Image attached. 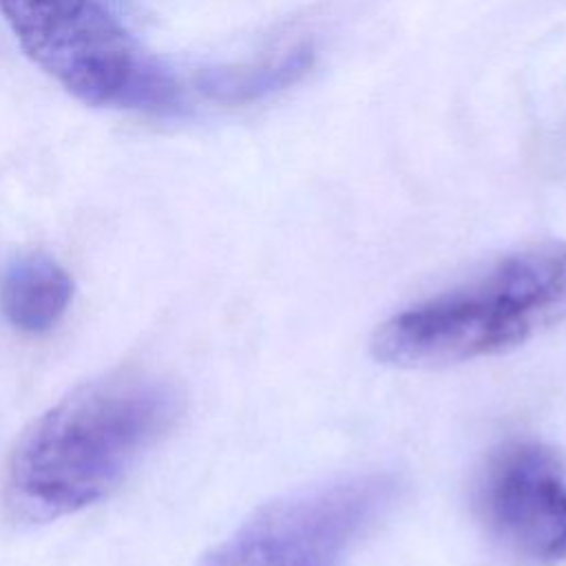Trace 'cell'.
Returning a JSON list of instances; mask_svg holds the SVG:
<instances>
[{
	"instance_id": "obj_1",
	"label": "cell",
	"mask_w": 566,
	"mask_h": 566,
	"mask_svg": "<svg viewBox=\"0 0 566 566\" xmlns=\"http://www.w3.org/2000/svg\"><path fill=\"white\" fill-rule=\"evenodd\" d=\"M179 413L177 387L148 371H115L80 385L15 442L2 493L9 515L44 524L104 500Z\"/></svg>"
},
{
	"instance_id": "obj_2",
	"label": "cell",
	"mask_w": 566,
	"mask_h": 566,
	"mask_svg": "<svg viewBox=\"0 0 566 566\" xmlns=\"http://www.w3.org/2000/svg\"><path fill=\"white\" fill-rule=\"evenodd\" d=\"M566 316V245L537 243L378 325L371 354L405 369L444 367L511 352Z\"/></svg>"
},
{
	"instance_id": "obj_3",
	"label": "cell",
	"mask_w": 566,
	"mask_h": 566,
	"mask_svg": "<svg viewBox=\"0 0 566 566\" xmlns=\"http://www.w3.org/2000/svg\"><path fill=\"white\" fill-rule=\"evenodd\" d=\"M27 57L86 106L175 115L184 93L172 73L97 0H0Z\"/></svg>"
},
{
	"instance_id": "obj_4",
	"label": "cell",
	"mask_w": 566,
	"mask_h": 566,
	"mask_svg": "<svg viewBox=\"0 0 566 566\" xmlns=\"http://www.w3.org/2000/svg\"><path fill=\"white\" fill-rule=\"evenodd\" d=\"M398 491L389 473H354L285 493L239 522L199 566H347Z\"/></svg>"
},
{
	"instance_id": "obj_5",
	"label": "cell",
	"mask_w": 566,
	"mask_h": 566,
	"mask_svg": "<svg viewBox=\"0 0 566 566\" xmlns=\"http://www.w3.org/2000/svg\"><path fill=\"white\" fill-rule=\"evenodd\" d=\"M489 537L531 566L566 562V460L539 440L495 447L473 489Z\"/></svg>"
},
{
	"instance_id": "obj_6",
	"label": "cell",
	"mask_w": 566,
	"mask_h": 566,
	"mask_svg": "<svg viewBox=\"0 0 566 566\" xmlns=\"http://www.w3.org/2000/svg\"><path fill=\"white\" fill-rule=\"evenodd\" d=\"M73 298L69 272L49 254L13 259L0 281V303L9 323L27 334L53 329Z\"/></svg>"
},
{
	"instance_id": "obj_7",
	"label": "cell",
	"mask_w": 566,
	"mask_h": 566,
	"mask_svg": "<svg viewBox=\"0 0 566 566\" xmlns=\"http://www.w3.org/2000/svg\"><path fill=\"white\" fill-rule=\"evenodd\" d=\"M312 62H314L312 46L296 44L261 62L210 71L203 75L201 86L219 102H228V104L259 102L294 86L312 69Z\"/></svg>"
}]
</instances>
